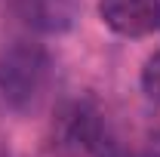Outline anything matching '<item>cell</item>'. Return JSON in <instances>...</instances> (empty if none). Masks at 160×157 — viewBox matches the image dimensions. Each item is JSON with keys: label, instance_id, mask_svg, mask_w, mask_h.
<instances>
[{"label": "cell", "instance_id": "6da1fadb", "mask_svg": "<svg viewBox=\"0 0 160 157\" xmlns=\"http://www.w3.org/2000/svg\"><path fill=\"white\" fill-rule=\"evenodd\" d=\"M49 80V56L40 43L16 40L0 49V96L12 108H31Z\"/></svg>", "mask_w": 160, "mask_h": 157}, {"label": "cell", "instance_id": "7a4b0ae2", "mask_svg": "<svg viewBox=\"0 0 160 157\" xmlns=\"http://www.w3.org/2000/svg\"><path fill=\"white\" fill-rule=\"evenodd\" d=\"M52 145L65 157H111V151H114L102 111L86 99L68 102L56 114Z\"/></svg>", "mask_w": 160, "mask_h": 157}, {"label": "cell", "instance_id": "3957f363", "mask_svg": "<svg viewBox=\"0 0 160 157\" xmlns=\"http://www.w3.org/2000/svg\"><path fill=\"white\" fill-rule=\"evenodd\" d=\"M99 19L120 37H148L160 28V0H99Z\"/></svg>", "mask_w": 160, "mask_h": 157}, {"label": "cell", "instance_id": "277c9868", "mask_svg": "<svg viewBox=\"0 0 160 157\" xmlns=\"http://www.w3.org/2000/svg\"><path fill=\"white\" fill-rule=\"evenodd\" d=\"M16 13L37 34H65L77 19V0H16Z\"/></svg>", "mask_w": 160, "mask_h": 157}, {"label": "cell", "instance_id": "5b68a950", "mask_svg": "<svg viewBox=\"0 0 160 157\" xmlns=\"http://www.w3.org/2000/svg\"><path fill=\"white\" fill-rule=\"evenodd\" d=\"M142 93L154 105H160V49L154 56H148L145 68H142Z\"/></svg>", "mask_w": 160, "mask_h": 157}]
</instances>
